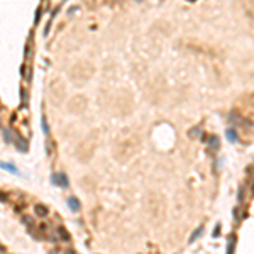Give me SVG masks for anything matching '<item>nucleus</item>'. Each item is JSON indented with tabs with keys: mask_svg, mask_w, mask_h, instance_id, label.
Listing matches in <instances>:
<instances>
[{
	"mask_svg": "<svg viewBox=\"0 0 254 254\" xmlns=\"http://www.w3.org/2000/svg\"><path fill=\"white\" fill-rule=\"evenodd\" d=\"M51 181L58 186H68V180H66V175L63 173H54L51 176Z\"/></svg>",
	"mask_w": 254,
	"mask_h": 254,
	"instance_id": "obj_1",
	"label": "nucleus"
},
{
	"mask_svg": "<svg viewBox=\"0 0 254 254\" xmlns=\"http://www.w3.org/2000/svg\"><path fill=\"white\" fill-rule=\"evenodd\" d=\"M10 132L14 134V142H15V146L19 147V151H21V153H26V151H27V144L22 141V137L15 132V130H10Z\"/></svg>",
	"mask_w": 254,
	"mask_h": 254,
	"instance_id": "obj_2",
	"label": "nucleus"
},
{
	"mask_svg": "<svg viewBox=\"0 0 254 254\" xmlns=\"http://www.w3.org/2000/svg\"><path fill=\"white\" fill-rule=\"evenodd\" d=\"M0 168H2V169H5V171L14 173V175H19V169L15 168L14 164H10V163H4V161H0Z\"/></svg>",
	"mask_w": 254,
	"mask_h": 254,
	"instance_id": "obj_3",
	"label": "nucleus"
},
{
	"mask_svg": "<svg viewBox=\"0 0 254 254\" xmlns=\"http://www.w3.org/2000/svg\"><path fill=\"white\" fill-rule=\"evenodd\" d=\"M56 236H58V239L59 241H69V234H68V230H66L65 227H58V230H56Z\"/></svg>",
	"mask_w": 254,
	"mask_h": 254,
	"instance_id": "obj_4",
	"label": "nucleus"
},
{
	"mask_svg": "<svg viewBox=\"0 0 254 254\" xmlns=\"http://www.w3.org/2000/svg\"><path fill=\"white\" fill-rule=\"evenodd\" d=\"M36 214H37V217H46L49 210H47L46 205H36Z\"/></svg>",
	"mask_w": 254,
	"mask_h": 254,
	"instance_id": "obj_5",
	"label": "nucleus"
},
{
	"mask_svg": "<svg viewBox=\"0 0 254 254\" xmlns=\"http://www.w3.org/2000/svg\"><path fill=\"white\" fill-rule=\"evenodd\" d=\"M68 205H69V208H71L73 212H76L78 208H80V202H78L75 197H69L68 198Z\"/></svg>",
	"mask_w": 254,
	"mask_h": 254,
	"instance_id": "obj_6",
	"label": "nucleus"
},
{
	"mask_svg": "<svg viewBox=\"0 0 254 254\" xmlns=\"http://www.w3.org/2000/svg\"><path fill=\"white\" fill-rule=\"evenodd\" d=\"M234 249H236V236L229 237V251L227 254H234Z\"/></svg>",
	"mask_w": 254,
	"mask_h": 254,
	"instance_id": "obj_7",
	"label": "nucleus"
},
{
	"mask_svg": "<svg viewBox=\"0 0 254 254\" xmlns=\"http://www.w3.org/2000/svg\"><path fill=\"white\" fill-rule=\"evenodd\" d=\"M202 230H203V227H198V229H197V230H195V232H193V234H191V237H190V242H193V241H195V239H197V237H198V236H200V234H202Z\"/></svg>",
	"mask_w": 254,
	"mask_h": 254,
	"instance_id": "obj_8",
	"label": "nucleus"
},
{
	"mask_svg": "<svg viewBox=\"0 0 254 254\" xmlns=\"http://www.w3.org/2000/svg\"><path fill=\"white\" fill-rule=\"evenodd\" d=\"M227 137H229V141H236L237 139V136H236V130H232V129H227Z\"/></svg>",
	"mask_w": 254,
	"mask_h": 254,
	"instance_id": "obj_9",
	"label": "nucleus"
},
{
	"mask_svg": "<svg viewBox=\"0 0 254 254\" xmlns=\"http://www.w3.org/2000/svg\"><path fill=\"white\" fill-rule=\"evenodd\" d=\"M22 224H26L29 229H32V219L31 217H22Z\"/></svg>",
	"mask_w": 254,
	"mask_h": 254,
	"instance_id": "obj_10",
	"label": "nucleus"
},
{
	"mask_svg": "<svg viewBox=\"0 0 254 254\" xmlns=\"http://www.w3.org/2000/svg\"><path fill=\"white\" fill-rule=\"evenodd\" d=\"M41 124H43V130H44V134H47V132H49V129H47V122H46V117H43V119H41Z\"/></svg>",
	"mask_w": 254,
	"mask_h": 254,
	"instance_id": "obj_11",
	"label": "nucleus"
},
{
	"mask_svg": "<svg viewBox=\"0 0 254 254\" xmlns=\"http://www.w3.org/2000/svg\"><path fill=\"white\" fill-rule=\"evenodd\" d=\"M7 193H0V202H7Z\"/></svg>",
	"mask_w": 254,
	"mask_h": 254,
	"instance_id": "obj_12",
	"label": "nucleus"
},
{
	"mask_svg": "<svg viewBox=\"0 0 254 254\" xmlns=\"http://www.w3.org/2000/svg\"><path fill=\"white\" fill-rule=\"evenodd\" d=\"M63 254H76V252H75L73 249H65V251H63Z\"/></svg>",
	"mask_w": 254,
	"mask_h": 254,
	"instance_id": "obj_13",
	"label": "nucleus"
},
{
	"mask_svg": "<svg viewBox=\"0 0 254 254\" xmlns=\"http://www.w3.org/2000/svg\"><path fill=\"white\" fill-rule=\"evenodd\" d=\"M219 234H220V225H217V227H215V232H214V236H219Z\"/></svg>",
	"mask_w": 254,
	"mask_h": 254,
	"instance_id": "obj_14",
	"label": "nucleus"
}]
</instances>
